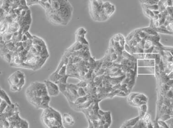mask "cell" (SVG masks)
I'll return each mask as SVG.
<instances>
[{
  "mask_svg": "<svg viewBox=\"0 0 173 128\" xmlns=\"http://www.w3.org/2000/svg\"><path fill=\"white\" fill-rule=\"evenodd\" d=\"M160 41L159 33L149 26L131 32L125 38L124 49L132 55L136 53L161 54L169 47L163 45Z\"/></svg>",
  "mask_w": 173,
  "mask_h": 128,
  "instance_id": "6da1fadb",
  "label": "cell"
},
{
  "mask_svg": "<svg viewBox=\"0 0 173 128\" xmlns=\"http://www.w3.org/2000/svg\"><path fill=\"white\" fill-rule=\"evenodd\" d=\"M25 94L27 102L37 109L44 110L50 107L51 97L48 93L44 82L30 83L27 87Z\"/></svg>",
  "mask_w": 173,
  "mask_h": 128,
  "instance_id": "7a4b0ae2",
  "label": "cell"
},
{
  "mask_svg": "<svg viewBox=\"0 0 173 128\" xmlns=\"http://www.w3.org/2000/svg\"><path fill=\"white\" fill-rule=\"evenodd\" d=\"M41 120L46 128H61L63 126L62 116L50 107L43 110Z\"/></svg>",
  "mask_w": 173,
  "mask_h": 128,
  "instance_id": "3957f363",
  "label": "cell"
},
{
  "mask_svg": "<svg viewBox=\"0 0 173 128\" xmlns=\"http://www.w3.org/2000/svg\"><path fill=\"white\" fill-rule=\"evenodd\" d=\"M29 123L17 112L6 118H1V128H29Z\"/></svg>",
  "mask_w": 173,
  "mask_h": 128,
  "instance_id": "277c9868",
  "label": "cell"
},
{
  "mask_svg": "<svg viewBox=\"0 0 173 128\" xmlns=\"http://www.w3.org/2000/svg\"><path fill=\"white\" fill-rule=\"evenodd\" d=\"M103 4L101 0H89V13L93 20L102 22L108 19L104 12Z\"/></svg>",
  "mask_w": 173,
  "mask_h": 128,
  "instance_id": "5b68a950",
  "label": "cell"
},
{
  "mask_svg": "<svg viewBox=\"0 0 173 128\" xmlns=\"http://www.w3.org/2000/svg\"><path fill=\"white\" fill-rule=\"evenodd\" d=\"M8 82L11 91L19 92L25 85V75L22 72L17 71L9 77Z\"/></svg>",
  "mask_w": 173,
  "mask_h": 128,
  "instance_id": "8992f818",
  "label": "cell"
},
{
  "mask_svg": "<svg viewBox=\"0 0 173 128\" xmlns=\"http://www.w3.org/2000/svg\"><path fill=\"white\" fill-rule=\"evenodd\" d=\"M46 13L47 15V18L51 23L54 24H60V25H65L64 21L62 20L61 16L59 15L57 12L54 10L51 7L46 9Z\"/></svg>",
  "mask_w": 173,
  "mask_h": 128,
  "instance_id": "52a82bcc",
  "label": "cell"
},
{
  "mask_svg": "<svg viewBox=\"0 0 173 128\" xmlns=\"http://www.w3.org/2000/svg\"><path fill=\"white\" fill-rule=\"evenodd\" d=\"M47 89V92L50 97H57L61 92L59 85L51 80H45L44 81Z\"/></svg>",
  "mask_w": 173,
  "mask_h": 128,
  "instance_id": "ba28073f",
  "label": "cell"
},
{
  "mask_svg": "<svg viewBox=\"0 0 173 128\" xmlns=\"http://www.w3.org/2000/svg\"><path fill=\"white\" fill-rule=\"evenodd\" d=\"M62 121L66 125L72 126L75 123L74 118L70 113H64L62 116Z\"/></svg>",
  "mask_w": 173,
  "mask_h": 128,
  "instance_id": "9c48e42d",
  "label": "cell"
},
{
  "mask_svg": "<svg viewBox=\"0 0 173 128\" xmlns=\"http://www.w3.org/2000/svg\"><path fill=\"white\" fill-rule=\"evenodd\" d=\"M1 99L3 100L4 101L6 102L9 105H11L12 102L11 101L10 97H9L8 95L7 94V93L3 90V89H1Z\"/></svg>",
  "mask_w": 173,
  "mask_h": 128,
  "instance_id": "30bf717a",
  "label": "cell"
},
{
  "mask_svg": "<svg viewBox=\"0 0 173 128\" xmlns=\"http://www.w3.org/2000/svg\"><path fill=\"white\" fill-rule=\"evenodd\" d=\"M140 119L141 118H140V116H139L137 118H135L131 119V120H128V121H126L124 122L123 125L126 126V127L134 126V125H136V124L138 123Z\"/></svg>",
  "mask_w": 173,
  "mask_h": 128,
  "instance_id": "8fae6325",
  "label": "cell"
},
{
  "mask_svg": "<svg viewBox=\"0 0 173 128\" xmlns=\"http://www.w3.org/2000/svg\"><path fill=\"white\" fill-rule=\"evenodd\" d=\"M161 0H140V3L141 5H157Z\"/></svg>",
  "mask_w": 173,
  "mask_h": 128,
  "instance_id": "7c38bea8",
  "label": "cell"
},
{
  "mask_svg": "<svg viewBox=\"0 0 173 128\" xmlns=\"http://www.w3.org/2000/svg\"><path fill=\"white\" fill-rule=\"evenodd\" d=\"M147 111V105L146 104L142 105L139 107V114L140 118H143Z\"/></svg>",
  "mask_w": 173,
  "mask_h": 128,
  "instance_id": "4fadbf2b",
  "label": "cell"
},
{
  "mask_svg": "<svg viewBox=\"0 0 173 128\" xmlns=\"http://www.w3.org/2000/svg\"><path fill=\"white\" fill-rule=\"evenodd\" d=\"M47 1H48V2H49V4H50L51 0H47Z\"/></svg>",
  "mask_w": 173,
  "mask_h": 128,
  "instance_id": "5bb4252c",
  "label": "cell"
},
{
  "mask_svg": "<svg viewBox=\"0 0 173 128\" xmlns=\"http://www.w3.org/2000/svg\"><path fill=\"white\" fill-rule=\"evenodd\" d=\"M64 128V126H62V128Z\"/></svg>",
  "mask_w": 173,
  "mask_h": 128,
  "instance_id": "9a60e30c",
  "label": "cell"
}]
</instances>
